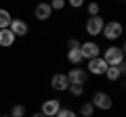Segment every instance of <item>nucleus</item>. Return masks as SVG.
Wrapping results in <instances>:
<instances>
[{"mask_svg": "<svg viewBox=\"0 0 126 117\" xmlns=\"http://www.w3.org/2000/svg\"><path fill=\"white\" fill-rule=\"evenodd\" d=\"M101 58L107 65H122L124 63V46H109V48H105Z\"/></svg>", "mask_w": 126, "mask_h": 117, "instance_id": "1", "label": "nucleus"}, {"mask_svg": "<svg viewBox=\"0 0 126 117\" xmlns=\"http://www.w3.org/2000/svg\"><path fill=\"white\" fill-rule=\"evenodd\" d=\"M122 32H124V27H122L120 21H107V23L103 25L101 36H103L105 40L113 42V40H120V38H122Z\"/></svg>", "mask_w": 126, "mask_h": 117, "instance_id": "2", "label": "nucleus"}, {"mask_svg": "<svg viewBox=\"0 0 126 117\" xmlns=\"http://www.w3.org/2000/svg\"><path fill=\"white\" fill-rule=\"evenodd\" d=\"M90 105H93L94 109H101V111H109V109L113 107V98L107 94V92H94Z\"/></svg>", "mask_w": 126, "mask_h": 117, "instance_id": "3", "label": "nucleus"}, {"mask_svg": "<svg viewBox=\"0 0 126 117\" xmlns=\"http://www.w3.org/2000/svg\"><path fill=\"white\" fill-rule=\"evenodd\" d=\"M80 54L86 61H90V58H94V57H101V46L97 44V42H93V40L82 42L80 44Z\"/></svg>", "mask_w": 126, "mask_h": 117, "instance_id": "4", "label": "nucleus"}, {"mask_svg": "<svg viewBox=\"0 0 126 117\" xmlns=\"http://www.w3.org/2000/svg\"><path fill=\"white\" fill-rule=\"evenodd\" d=\"M103 25H105V21H103V17H99V15H94V17H88L86 19V34L88 36H99L101 32H103Z\"/></svg>", "mask_w": 126, "mask_h": 117, "instance_id": "5", "label": "nucleus"}, {"mask_svg": "<svg viewBox=\"0 0 126 117\" xmlns=\"http://www.w3.org/2000/svg\"><path fill=\"white\" fill-rule=\"evenodd\" d=\"M59 109H61V100L59 98H46L40 107V113L44 117H55L59 113Z\"/></svg>", "mask_w": 126, "mask_h": 117, "instance_id": "6", "label": "nucleus"}, {"mask_svg": "<svg viewBox=\"0 0 126 117\" xmlns=\"http://www.w3.org/2000/svg\"><path fill=\"white\" fill-rule=\"evenodd\" d=\"M124 73H126V65L122 63V65H107V69H105L103 75L107 77L109 82H118L122 75H124Z\"/></svg>", "mask_w": 126, "mask_h": 117, "instance_id": "7", "label": "nucleus"}, {"mask_svg": "<svg viewBox=\"0 0 126 117\" xmlns=\"http://www.w3.org/2000/svg\"><path fill=\"white\" fill-rule=\"evenodd\" d=\"M50 86H53V90L57 92H65L69 88V80L65 73H55L53 77H50Z\"/></svg>", "mask_w": 126, "mask_h": 117, "instance_id": "8", "label": "nucleus"}, {"mask_svg": "<svg viewBox=\"0 0 126 117\" xmlns=\"http://www.w3.org/2000/svg\"><path fill=\"white\" fill-rule=\"evenodd\" d=\"M105 69H107V63H105L101 57H94V58L88 61V73H93V75H97V77L103 75Z\"/></svg>", "mask_w": 126, "mask_h": 117, "instance_id": "9", "label": "nucleus"}, {"mask_svg": "<svg viewBox=\"0 0 126 117\" xmlns=\"http://www.w3.org/2000/svg\"><path fill=\"white\" fill-rule=\"evenodd\" d=\"M9 29H11L17 38H23V36H27V34H30V25H27L23 19H13V21H11V25H9Z\"/></svg>", "mask_w": 126, "mask_h": 117, "instance_id": "10", "label": "nucleus"}, {"mask_svg": "<svg viewBox=\"0 0 126 117\" xmlns=\"http://www.w3.org/2000/svg\"><path fill=\"white\" fill-rule=\"evenodd\" d=\"M50 15H53V9H50L48 2H38L36 9H34V17L38 21H46V19H50Z\"/></svg>", "mask_w": 126, "mask_h": 117, "instance_id": "11", "label": "nucleus"}, {"mask_svg": "<svg viewBox=\"0 0 126 117\" xmlns=\"http://www.w3.org/2000/svg\"><path fill=\"white\" fill-rule=\"evenodd\" d=\"M67 75V80H69V84H82L84 86L86 84V71L82 67H74L69 73H65Z\"/></svg>", "mask_w": 126, "mask_h": 117, "instance_id": "12", "label": "nucleus"}, {"mask_svg": "<svg viewBox=\"0 0 126 117\" xmlns=\"http://www.w3.org/2000/svg\"><path fill=\"white\" fill-rule=\"evenodd\" d=\"M15 42H17V36L11 32L9 27H6V29H0V46H2V48H11Z\"/></svg>", "mask_w": 126, "mask_h": 117, "instance_id": "13", "label": "nucleus"}, {"mask_svg": "<svg viewBox=\"0 0 126 117\" xmlns=\"http://www.w3.org/2000/svg\"><path fill=\"white\" fill-rule=\"evenodd\" d=\"M11 21H13V15L6 9H0V29H6L11 25Z\"/></svg>", "mask_w": 126, "mask_h": 117, "instance_id": "14", "label": "nucleus"}, {"mask_svg": "<svg viewBox=\"0 0 126 117\" xmlns=\"http://www.w3.org/2000/svg\"><path fill=\"white\" fill-rule=\"evenodd\" d=\"M67 61L72 65H80L84 58H82V54H80V48H76V50H67Z\"/></svg>", "mask_w": 126, "mask_h": 117, "instance_id": "15", "label": "nucleus"}, {"mask_svg": "<svg viewBox=\"0 0 126 117\" xmlns=\"http://www.w3.org/2000/svg\"><path fill=\"white\" fill-rule=\"evenodd\" d=\"M93 113H94V107L90 103H82L80 105V115L82 117H93Z\"/></svg>", "mask_w": 126, "mask_h": 117, "instance_id": "16", "label": "nucleus"}, {"mask_svg": "<svg viewBox=\"0 0 126 117\" xmlns=\"http://www.w3.org/2000/svg\"><path fill=\"white\" fill-rule=\"evenodd\" d=\"M67 90L72 92V96H76V98H78V96L84 94V86H82V84H69Z\"/></svg>", "mask_w": 126, "mask_h": 117, "instance_id": "17", "label": "nucleus"}, {"mask_svg": "<svg viewBox=\"0 0 126 117\" xmlns=\"http://www.w3.org/2000/svg\"><path fill=\"white\" fill-rule=\"evenodd\" d=\"M9 115L11 117H25V107H23V105H13V109H11Z\"/></svg>", "mask_w": 126, "mask_h": 117, "instance_id": "18", "label": "nucleus"}, {"mask_svg": "<svg viewBox=\"0 0 126 117\" xmlns=\"http://www.w3.org/2000/svg\"><path fill=\"white\" fill-rule=\"evenodd\" d=\"M86 11H88V17H94V15H99L101 6H99V2H97V0H93V2H88Z\"/></svg>", "mask_w": 126, "mask_h": 117, "instance_id": "19", "label": "nucleus"}, {"mask_svg": "<svg viewBox=\"0 0 126 117\" xmlns=\"http://www.w3.org/2000/svg\"><path fill=\"white\" fill-rule=\"evenodd\" d=\"M55 117H78V113L76 111H72V109H59V113H57V115H55Z\"/></svg>", "mask_w": 126, "mask_h": 117, "instance_id": "20", "label": "nucleus"}, {"mask_svg": "<svg viewBox=\"0 0 126 117\" xmlns=\"http://www.w3.org/2000/svg\"><path fill=\"white\" fill-rule=\"evenodd\" d=\"M48 4H50V9H53V11H63V6H65V0H50Z\"/></svg>", "mask_w": 126, "mask_h": 117, "instance_id": "21", "label": "nucleus"}, {"mask_svg": "<svg viewBox=\"0 0 126 117\" xmlns=\"http://www.w3.org/2000/svg\"><path fill=\"white\" fill-rule=\"evenodd\" d=\"M80 48V42L76 40V38H72V40H67V50H76Z\"/></svg>", "mask_w": 126, "mask_h": 117, "instance_id": "22", "label": "nucleus"}, {"mask_svg": "<svg viewBox=\"0 0 126 117\" xmlns=\"http://www.w3.org/2000/svg\"><path fill=\"white\" fill-rule=\"evenodd\" d=\"M65 2H69V6H74V9H80L84 4V0H65Z\"/></svg>", "mask_w": 126, "mask_h": 117, "instance_id": "23", "label": "nucleus"}, {"mask_svg": "<svg viewBox=\"0 0 126 117\" xmlns=\"http://www.w3.org/2000/svg\"><path fill=\"white\" fill-rule=\"evenodd\" d=\"M32 117H44V115H42V113L38 111V113H34V115H32Z\"/></svg>", "mask_w": 126, "mask_h": 117, "instance_id": "24", "label": "nucleus"}, {"mask_svg": "<svg viewBox=\"0 0 126 117\" xmlns=\"http://www.w3.org/2000/svg\"><path fill=\"white\" fill-rule=\"evenodd\" d=\"M0 117H11V115H0Z\"/></svg>", "mask_w": 126, "mask_h": 117, "instance_id": "25", "label": "nucleus"}]
</instances>
